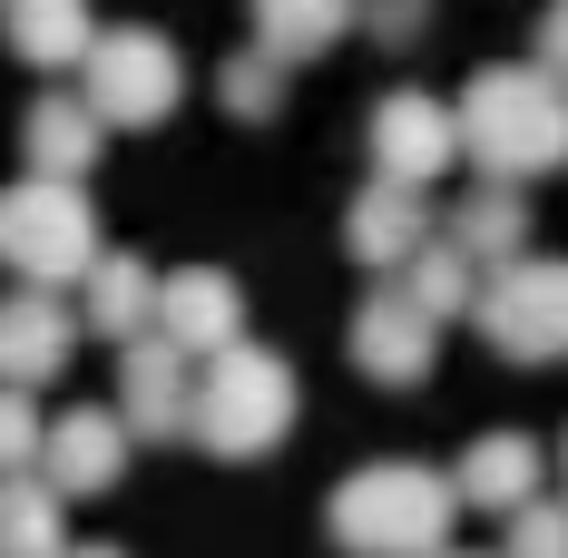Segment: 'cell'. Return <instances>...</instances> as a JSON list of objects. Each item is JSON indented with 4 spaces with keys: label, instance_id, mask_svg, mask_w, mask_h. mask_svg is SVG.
I'll return each instance as SVG.
<instances>
[{
    "label": "cell",
    "instance_id": "cell-11",
    "mask_svg": "<svg viewBox=\"0 0 568 558\" xmlns=\"http://www.w3.org/2000/svg\"><path fill=\"white\" fill-rule=\"evenodd\" d=\"M79 314L59 304V284H20V294H0V383H59L69 373V353H79Z\"/></svg>",
    "mask_w": 568,
    "mask_h": 558
},
{
    "label": "cell",
    "instance_id": "cell-5",
    "mask_svg": "<svg viewBox=\"0 0 568 558\" xmlns=\"http://www.w3.org/2000/svg\"><path fill=\"white\" fill-rule=\"evenodd\" d=\"M470 324L500 363H568V255H510L480 275Z\"/></svg>",
    "mask_w": 568,
    "mask_h": 558
},
{
    "label": "cell",
    "instance_id": "cell-26",
    "mask_svg": "<svg viewBox=\"0 0 568 558\" xmlns=\"http://www.w3.org/2000/svg\"><path fill=\"white\" fill-rule=\"evenodd\" d=\"M539 59L568 79V0H549V10H539Z\"/></svg>",
    "mask_w": 568,
    "mask_h": 558
},
{
    "label": "cell",
    "instance_id": "cell-3",
    "mask_svg": "<svg viewBox=\"0 0 568 558\" xmlns=\"http://www.w3.org/2000/svg\"><path fill=\"white\" fill-rule=\"evenodd\" d=\"M284 432H294V363L284 353L235 334L226 353L196 363V422H186V442H206L216 460H265Z\"/></svg>",
    "mask_w": 568,
    "mask_h": 558
},
{
    "label": "cell",
    "instance_id": "cell-17",
    "mask_svg": "<svg viewBox=\"0 0 568 558\" xmlns=\"http://www.w3.org/2000/svg\"><path fill=\"white\" fill-rule=\"evenodd\" d=\"M0 30H10V50L30 69H79L89 40H99L89 0H0Z\"/></svg>",
    "mask_w": 568,
    "mask_h": 558
},
{
    "label": "cell",
    "instance_id": "cell-9",
    "mask_svg": "<svg viewBox=\"0 0 568 558\" xmlns=\"http://www.w3.org/2000/svg\"><path fill=\"white\" fill-rule=\"evenodd\" d=\"M118 412H128L138 442H186V422H196V353L168 334L118 343Z\"/></svg>",
    "mask_w": 568,
    "mask_h": 558
},
{
    "label": "cell",
    "instance_id": "cell-19",
    "mask_svg": "<svg viewBox=\"0 0 568 558\" xmlns=\"http://www.w3.org/2000/svg\"><path fill=\"white\" fill-rule=\"evenodd\" d=\"M452 235L480 255V265H510V255H529V196H519L510 176H480V186L452 206Z\"/></svg>",
    "mask_w": 568,
    "mask_h": 558
},
{
    "label": "cell",
    "instance_id": "cell-2",
    "mask_svg": "<svg viewBox=\"0 0 568 558\" xmlns=\"http://www.w3.org/2000/svg\"><path fill=\"white\" fill-rule=\"evenodd\" d=\"M452 519H460V480L422 470V460H363L324 509V529L363 558H422L452 539Z\"/></svg>",
    "mask_w": 568,
    "mask_h": 558
},
{
    "label": "cell",
    "instance_id": "cell-15",
    "mask_svg": "<svg viewBox=\"0 0 568 558\" xmlns=\"http://www.w3.org/2000/svg\"><path fill=\"white\" fill-rule=\"evenodd\" d=\"M20 148H30V168H50V176H89V168H99V148H109V118H99L89 89H69V99H30Z\"/></svg>",
    "mask_w": 568,
    "mask_h": 558
},
{
    "label": "cell",
    "instance_id": "cell-14",
    "mask_svg": "<svg viewBox=\"0 0 568 558\" xmlns=\"http://www.w3.org/2000/svg\"><path fill=\"white\" fill-rule=\"evenodd\" d=\"M452 480H460V509H529L539 500V480H549V460H539V442L529 432H480V442L452 460Z\"/></svg>",
    "mask_w": 568,
    "mask_h": 558
},
{
    "label": "cell",
    "instance_id": "cell-10",
    "mask_svg": "<svg viewBox=\"0 0 568 558\" xmlns=\"http://www.w3.org/2000/svg\"><path fill=\"white\" fill-rule=\"evenodd\" d=\"M432 235H442V225H432V186L373 176V186L353 196V216H343V255H353L363 275H402Z\"/></svg>",
    "mask_w": 568,
    "mask_h": 558
},
{
    "label": "cell",
    "instance_id": "cell-21",
    "mask_svg": "<svg viewBox=\"0 0 568 558\" xmlns=\"http://www.w3.org/2000/svg\"><path fill=\"white\" fill-rule=\"evenodd\" d=\"M480 275H490V265H480V255L460 245L452 225H442V235H432V245H422V255L402 265V284H412V294H422V304H432L442 324H470V304H480Z\"/></svg>",
    "mask_w": 568,
    "mask_h": 558
},
{
    "label": "cell",
    "instance_id": "cell-22",
    "mask_svg": "<svg viewBox=\"0 0 568 558\" xmlns=\"http://www.w3.org/2000/svg\"><path fill=\"white\" fill-rule=\"evenodd\" d=\"M284 69H294V59H275L265 40H255V50H235L226 69H216V99H226V118H245V128H265V118L284 109Z\"/></svg>",
    "mask_w": 568,
    "mask_h": 558
},
{
    "label": "cell",
    "instance_id": "cell-4",
    "mask_svg": "<svg viewBox=\"0 0 568 558\" xmlns=\"http://www.w3.org/2000/svg\"><path fill=\"white\" fill-rule=\"evenodd\" d=\"M99 255L109 245H99V206L79 176L30 168L20 186H0V265L20 284H79Z\"/></svg>",
    "mask_w": 568,
    "mask_h": 558
},
{
    "label": "cell",
    "instance_id": "cell-27",
    "mask_svg": "<svg viewBox=\"0 0 568 558\" xmlns=\"http://www.w3.org/2000/svg\"><path fill=\"white\" fill-rule=\"evenodd\" d=\"M559 470H568V442H559Z\"/></svg>",
    "mask_w": 568,
    "mask_h": 558
},
{
    "label": "cell",
    "instance_id": "cell-13",
    "mask_svg": "<svg viewBox=\"0 0 568 558\" xmlns=\"http://www.w3.org/2000/svg\"><path fill=\"white\" fill-rule=\"evenodd\" d=\"M128 450H138V432H128V412H118V402H109V412H59L40 470H50L69 500H89V490H118Z\"/></svg>",
    "mask_w": 568,
    "mask_h": 558
},
{
    "label": "cell",
    "instance_id": "cell-6",
    "mask_svg": "<svg viewBox=\"0 0 568 558\" xmlns=\"http://www.w3.org/2000/svg\"><path fill=\"white\" fill-rule=\"evenodd\" d=\"M79 89L99 99L109 128H168L176 99H186V59L158 30H99L89 59H79Z\"/></svg>",
    "mask_w": 568,
    "mask_h": 558
},
{
    "label": "cell",
    "instance_id": "cell-25",
    "mask_svg": "<svg viewBox=\"0 0 568 558\" xmlns=\"http://www.w3.org/2000/svg\"><path fill=\"white\" fill-rule=\"evenodd\" d=\"M363 30H373L383 50H402V40L432 30V0H363Z\"/></svg>",
    "mask_w": 568,
    "mask_h": 558
},
{
    "label": "cell",
    "instance_id": "cell-24",
    "mask_svg": "<svg viewBox=\"0 0 568 558\" xmlns=\"http://www.w3.org/2000/svg\"><path fill=\"white\" fill-rule=\"evenodd\" d=\"M510 549H549V558H568V509H559V500L510 509Z\"/></svg>",
    "mask_w": 568,
    "mask_h": 558
},
{
    "label": "cell",
    "instance_id": "cell-7",
    "mask_svg": "<svg viewBox=\"0 0 568 558\" xmlns=\"http://www.w3.org/2000/svg\"><path fill=\"white\" fill-rule=\"evenodd\" d=\"M432 363H442V314H432L402 275H383L353 304V373L412 392V383H432Z\"/></svg>",
    "mask_w": 568,
    "mask_h": 558
},
{
    "label": "cell",
    "instance_id": "cell-20",
    "mask_svg": "<svg viewBox=\"0 0 568 558\" xmlns=\"http://www.w3.org/2000/svg\"><path fill=\"white\" fill-rule=\"evenodd\" d=\"M69 539V490L50 470H0V549H59Z\"/></svg>",
    "mask_w": 568,
    "mask_h": 558
},
{
    "label": "cell",
    "instance_id": "cell-12",
    "mask_svg": "<svg viewBox=\"0 0 568 558\" xmlns=\"http://www.w3.org/2000/svg\"><path fill=\"white\" fill-rule=\"evenodd\" d=\"M158 334L186 343L196 363L226 353V343L245 334V284H235L226 265H176V275H158Z\"/></svg>",
    "mask_w": 568,
    "mask_h": 558
},
{
    "label": "cell",
    "instance_id": "cell-1",
    "mask_svg": "<svg viewBox=\"0 0 568 558\" xmlns=\"http://www.w3.org/2000/svg\"><path fill=\"white\" fill-rule=\"evenodd\" d=\"M452 109H460V158L480 176L529 186V176L568 168V79L549 59H500V69H480Z\"/></svg>",
    "mask_w": 568,
    "mask_h": 558
},
{
    "label": "cell",
    "instance_id": "cell-8",
    "mask_svg": "<svg viewBox=\"0 0 568 558\" xmlns=\"http://www.w3.org/2000/svg\"><path fill=\"white\" fill-rule=\"evenodd\" d=\"M363 148H373V176H402V186H442L460 168V109L452 99H432V89H393L373 128H363Z\"/></svg>",
    "mask_w": 568,
    "mask_h": 558
},
{
    "label": "cell",
    "instance_id": "cell-18",
    "mask_svg": "<svg viewBox=\"0 0 568 558\" xmlns=\"http://www.w3.org/2000/svg\"><path fill=\"white\" fill-rule=\"evenodd\" d=\"M245 10L275 59H324L343 30H363V0H245Z\"/></svg>",
    "mask_w": 568,
    "mask_h": 558
},
{
    "label": "cell",
    "instance_id": "cell-23",
    "mask_svg": "<svg viewBox=\"0 0 568 558\" xmlns=\"http://www.w3.org/2000/svg\"><path fill=\"white\" fill-rule=\"evenodd\" d=\"M50 450V422L30 412V383H0V470H30Z\"/></svg>",
    "mask_w": 568,
    "mask_h": 558
},
{
    "label": "cell",
    "instance_id": "cell-16",
    "mask_svg": "<svg viewBox=\"0 0 568 558\" xmlns=\"http://www.w3.org/2000/svg\"><path fill=\"white\" fill-rule=\"evenodd\" d=\"M79 324L109 334V343L158 334V265H138V255H99V265L79 275Z\"/></svg>",
    "mask_w": 568,
    "mask_h": 558
}]
</instances>
